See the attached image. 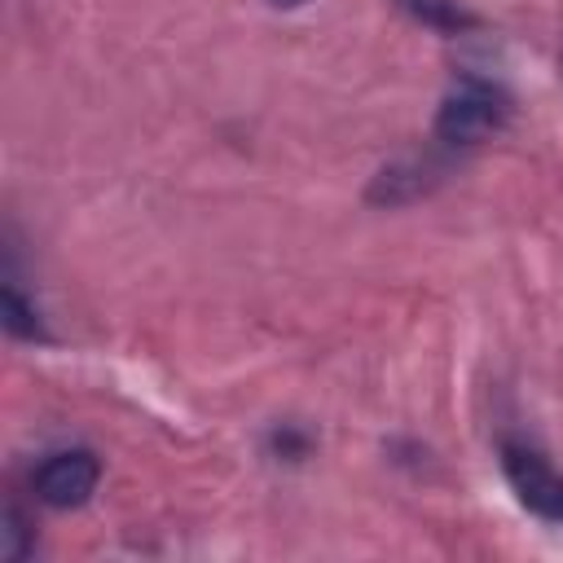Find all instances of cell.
<instances>
[{
    "label": "cell",
    "mask_w": 563,
    "mask_h": 563,
    "mask_svg": "<svg viewBox=\"0 0 563 563\" xmlns=\"http://www.w3.org/2000/svg\"><path fill=\"white\" fill-rule=\"evenodd\" d=\"M501 471L523 510L563 528V475L523 440H501Z\"/></svg>",
    "instance_id": "cell-3"
},
{
    "label": "cell",
    "mask_w": 563,
    "mask_h": 563,
    "mask_svg": "<svg viewBox=\"0 0 563 563\" xmlns=\"http://www.w3.org/2000/svg\"><path fill=\"white\" fill-rule=\"evenodd\" d=\"M97 479H101L97 453L75 444V449H53L35 462L31 493H35V501H44L53 510H75L97 493Z\"/></svg>",
    "instance_id": "cell-2"
},
{
    "label": "cell",
    "mask_w": 563,
    "mask_h": 563,
    "mask_svg": "<svg viewBox=\"0 0 563 563\" xmlns=\"http://www.w3.org/2000/svg\"><path fill=\"white\" fill-rule=\"evenodd\" d=\"M506 119H510V92L497 79L462 75L435 110V136L444 145H479L493 132H501Z\"/></svg>",
    "instance_id": "cell-1"
},
{
    "label": "cell",
    "mask_w": 563,
    "mask_h": 563,
    "mask_svg": "<svg viewBox=\"0 0 563 563\" xmlns=\"http://www.w3.org/2000/svg\"><path fill=\"white\" fill-rule=\"evenodd\" d=\"M4 325H9V334H18V339H44L40 312H31V308L22 303V295H18L13 282L4 286Z\"/></svg>",
    "instance_id": "cell-5"
},
{
    "label": "cell",
    "mask_w": 563,
    "mask_h": 563,
    "mask_svg": "<svg viewBox=\"0 0 563 563\" xmlns=\"http://www.w3.org/2000/svg\"><path fill=\"white\" fill-rule=\"evenodd\" d=\"M268 4H277V9H299V4H308V0H268Z\"/></svg>",
    "instance_id": "cell-6"
},
{
    "label": "cell",
    "mask_w": 563,
    "mask_h": 563,
    "mask_svg": "<svg viewBox=\"0 0 563 563\" xmlns=\"http://www.w3.org/2000/svg\"><path fill=\"white\" fill-rule=\"evenodd\" d=\"M400 9L413 13L418 22L435 26V31H466L475 22L457 0H400Z\"/></svg>",
    "instance_id": "cell-4"
}]
</instances>
